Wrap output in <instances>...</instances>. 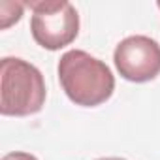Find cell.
<instances>
[{
  "mask_svg": "<svg viewBox=\"0 0 160 160\" xmlns=\"http://www.w3.org/2000/svg\"><path fill=\"white\" fill-rule=\"evenodd\" d=\"M64 94L81 108H96L108 102L115 91L109 66L83 49L66 51L57 66Z\"/></svg>",
  "mask_w": 160,
  "mask_h": 160,
  "instance_id": "1",
  "label": "cell"
},
{
  "mask_svg": "<svg viewBox=\"0 0 160 160\" xmlns=\"http://www.w3.org/2000/svg\"><path fill=\"white\" fill-rule=\"evenodd\" d=\"M47 89L42 72L19 57L0 62V113L4 117H28L42 111Z\"/></svg>",
  "mask_w": 160,
  "mask_h": 160,
  "instance_id": "2",
  "label": "cell"
},
{
  "mask_svg": "<svg viewBox=\"0 0 160 160\" xmlns=\"http://www.w3.org/2000/svg\"><path fill=\"white\" fill-rule=\"evenodd\" d=\"M30 34L34 42L47 49L58 51L70 45L79 34V13L66 0H30Z\"/></svg>",
  "mask_w": 160,
  "mask_h": 160,
  "instance_id": "3",
  "label": "cell"
},
{
  "mask_svg": "<svg viewBox=\"0 0 160 160\" xmlns=\"http://www.w3.org/2000/svg\"><path fill=\"white\" fill-rule=\"evenodd\" d=\"M113 62L121 77L126 81H152L160 73V43L143 34L128 36L117 43Z\"/></svg>",
  "mask_w": 160,
  "mask_h": 160,
  "instance_id": "4",
  "label": "cell"
},
{
  "mask_svg": "<svg viewBox=\"0 0 160 160\" xmlns=\"http://www.w3.org/2000/svg\"><path fill=\"white\" fill-rule=\"evenodd\" d=\"M25 4L23 2H13V0H2L0 2V28L6 30L13 23H17L23 17Z\"/></svg>",
  "mask_w": 160,
  "mask_h": 160,
  "instance_id": "5",
  "label": "cell"
},
{
  "mask_svg": "<svg viewBox=\"0 0 160 160\" xmlns=\"http://www.w3.org/2000/svg\"><path fill=\"white\" fill-rule=\"evenodd\" d=\"M2 160H38L34 154L30 152H23V151H15V152H8L2 156Z\"/></svg>",
  "mask_w": 160,
  "mask_h": 160,
  "instance_id": "6",
  "label": "cell"
},
{
  "mask_svg": "<svg viewBox=\"0 0 160 160\" xmlns=\"http://www.w3.org/2000/svg\"><path fill=\"white\" fill-rule=\"evenodd\" d=\"M98 160H126V158H119V156H106V158H98Z\"/></svg>",
  "mask_w": 160,
  "mask_h": 160,
  "instance_id": "7",
  "label": "cell"
},
{
  "mask_svg": "<svg viewBox=\"0 0 160 160\" xmlns=\"http://www.w3.org/2000/svg\"><path fill=\"white\" fill-rule=\"evenodd\" d=\"M156 6H158V10H160V2H156Z\"/></svg>",
  "mask_w": 160,
  "mask_h": 160,
  "instance_id": "8",
  "label": "cell"
}]
</instances>
